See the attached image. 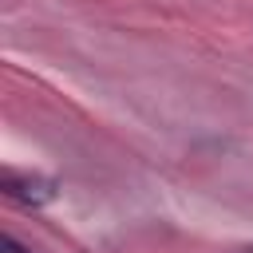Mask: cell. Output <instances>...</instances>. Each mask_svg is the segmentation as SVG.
<instances>
[{
	"label": "cell",
	"mask_w": 253,
	"mask_h": 253,
	"mask_svg": "<svg viewBox=\"0 0 253 253\" xmlns=\"http://www.w3.org/2000/svg\"><path fill=\"white\" fill-rule=\"evenodd\" d=\"M0 190H4L12 202H24V206H43V202L55 198V182H47V178H24V174H16V170H4Z\"/></svg>",
	"instance_id": "1"
},
{
	"label": "cell",
	"mask_w": 253,
	"mask_h": 253,
	"mask_svg": "<svg viewBox=\"0 0 253 253\" xmlns=\"http://www.w3.org/2000/svg\"><path fill=\"white\" fill-rule=\"evenodd\" d=\"M0 253H28V249H24V245H16V237H8V233H4V237H0Z\"/></svg>",
	"instance_id": "2"
},
{
	"label": "cell",
	"mask_w": 253,
	"mask_h": 253,
	"mask_svg": "<svg viewBox=\"0 0 253 253\" xmlns=\"http://www.w3.org/2000/svg\"><path fill=\"white\" fill-rule=\"evenodd\" d=\"M249 253H253V249H249Z\"/></svg>",
	"instance_id": "3"
}]
</instances>
